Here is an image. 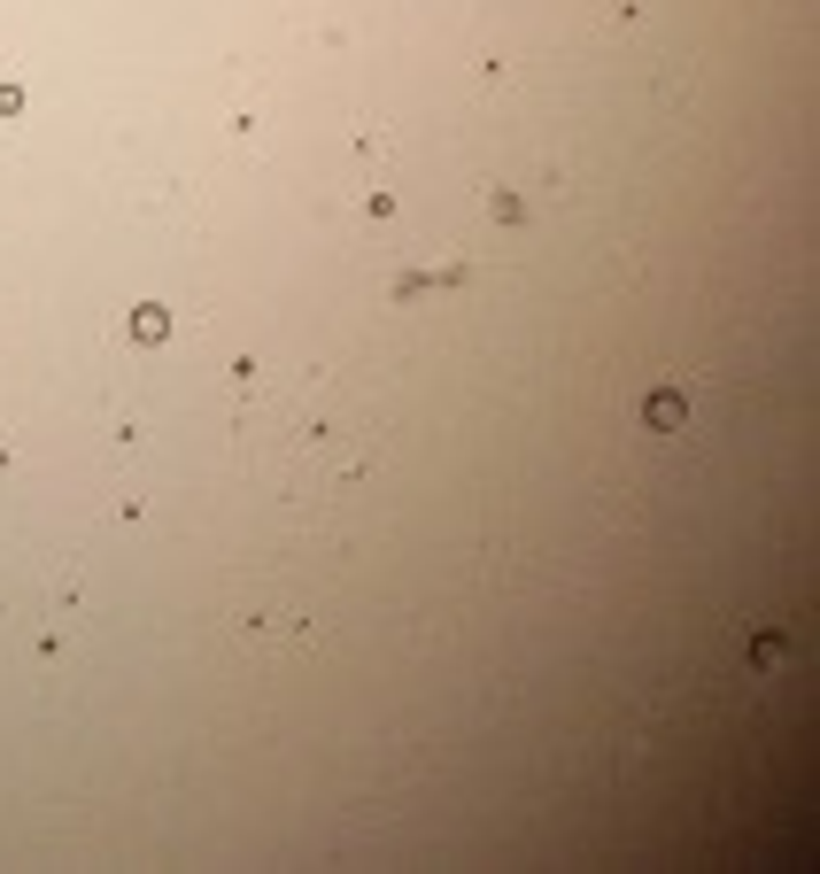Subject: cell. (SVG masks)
<instances>
[{
  "label": "cell",
  "mask_w": 820,
  "mask_h": 874,
  "mask_svg": "<svg viewBox=\"0 0 820 874\" xmlns=\"http://www.w3.org/2000/svg\"><path fill=\"white\" fill-rule=\"evenodd\" d=\"M650 426H658V434H681V426H689L681 395H650Z\"/></svg>",
  "instance_id": "6da1fadb"
},
{
  "label": "cell",
  "mask_w": 820,
  "mask_h": 874,
  "mask_svg": "<svg viewBox=\"0 0 820 874\" xmlns=\"http://www.w3.org/2000/svg\"><path fill=\"white\" fill-rule=\"evenodd\" d=\"M132 333H140V341H163V333H171V318H163V310H155V302H147L140 318H132Z\"/></svg>",
  "instance_id": "7a4b0ae2"
}]
</instances>
